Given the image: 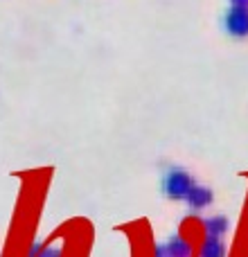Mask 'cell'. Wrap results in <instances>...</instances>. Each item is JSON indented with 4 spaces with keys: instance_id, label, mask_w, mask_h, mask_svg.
I'll list each match as a JSON object with an SVG mask.
<instances>
[{
    "instance_id": "cell-7",
    "label": "cell",
    "mask_w": 248,
    "mask_h": 257,
    "mask_svg": "<svg viewBox=\"0 0 248 257\" xmlns=\"http://www.w3.org/2000/svg\"><path fill=\"white\" fill-rule=\"evenodd\" d=\"M41 253H43V246H41V244H32V248L27 250V257H41Z\"/></svg>"
},
{
    "instance_id": "cell-1",
    "label": "cell",
    "mask_w": 248,
    "mask_h": 257,
    "mask_svg": "<svg viewBox=\"0 0 248 257\" xmlns=\"http://www.w3.org/2000/svg\"><path fill=\"white\" fill-rule=\"evenodd\" d=\"M192 187H194V181H192V176L185 172V169H169L167 176H165L163 181V190L165 194L169 196V199H187V194L192 192Z\"/></svg>"
},
{
    "instance_id": "cell-8",
    "label": "cell",
    "mask_w": 248,
    "mask_h": 257,
    "mask_svg": "<svg viewBox=\"0 0 248 257\" xmlns=\"http://www.w3.org/2000/svg\"><path fill=\"white\" fill-rule=\"evenodd\" d=\"M61 253H59L57 248H43V253H41V257H59Z\"/></svg>"
},
{
    "instance_id": "cell-3",
    "label": "cell",
    "mask_w": 248,
    "mask_h": 257,
    "mask_svg": "<svg viewBox=\"0 0 248 257\" xmlns=\"http://www.w3.org/2000/svg\"><path fill=\"white\" fill-rule=\"evenodd\" d=\"M187 203H190L192 210H203L212 203V192L208 187H201V185H194L192 192L187 194Z\"/></svg>"
},
{
    "instance_id": "cell-2",
    "label": "cell",
    "mask_w": 248,
    "mask_h": 257,
    "mask_svg": "<svg viewBox=\"0 0 248 257\" xmlns=\"http://www.w3.org/2000/svg\"><path fill=\"white\" fill-rule=\"evenodd\" d=\"M223 25H226L228 34L237 36V39L248 36V7H232L230 12L226 14Z\"/></svg>"
},
{
    "instance_id": "cell-9",
    "label": "cell",
    "mask_w": 248,
    "mask_h": 257,
    "mask_svg": "<svg viewBox=\"0 0 248 257\" xmlns=\"http://www.w3.org/2000/svg\"><path fill=\"white\" fill-rule=\"evenodd\" d=\"M232 7H248V0H230Z\"/></svg>"
},
{
    "instance_id": "cell-4",
    "label": "cell",
    "mask_w": 248,
    "mask_h": 257,
    "mask_svg": "<svg viewBox=\"0 0 248 257\" xmlns=\"http://www.w3.org/2000/svg\"><path fill=\"white\" fill-rule=\"evenodd\" d=\"M163 248H165V253H167V257H190V253H192L190 244H187L183 237H172L169 244L163 246Z\"/></svg>"
},
{
    "instance_id": "cell-6",
    "label": "cell",
    "mask_w": 248,
    "mask_h": 257,
    "mask_svg": "<svg viewBox=\"0 0 248 257\" xmlns=\"http://www.w3.org/2000/svg\"><path fill=\"white\" fill-rule=\"evenodd\" d=\"M205 230L208 237H221L223 232H228V219L226 217H212L205 221Z\"/></svg>"
},
{
    "instance_id": "cell-5",
    "label": "cell",
    "mask_w": 248,
    "mask_h": 257,
    "mask_svg": "<svg viewBox=\"0 0 248 257\" xmlns=\"http://www.w3.org/2000/svg\"><path fill=\"white\" fill-rule=\"evenodd\" d=\"M226 255V246L221 244L219 237H208L201 248V257H223Z\"/></svg>"
}]
</instances>
